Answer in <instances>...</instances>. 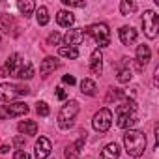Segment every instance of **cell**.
<instances>
[{
    "label": "cell",
    "mask_w": 159,
    "mask_h": 159,
    "mask_svg": "<svg viewBox=\"0 0 159 159\" xmlns=\"http://www.w3.org/2000/svg\"><path fill=\"white\" fill-rule=\"evenodd\" d=\"M124 146H125V152L131 157H140L144 153V150H146V135H144V131L127 129L125 135H124Z\"/></svg>",
    "instance_id": "obj_1"
},
{
    "label": "cell",
    "mask_w": 159,
    "mask_h": 159,
    "mask_svg": "<svg viewBox=\"0 0 159 159\" xmlns=\"http://www.w3.org/2000/svg\"><path fill=\"white\" fill-rule=\"evenodd\" d=\"M79 101L77 99H69L58 112V125L60 129H69L75 122V116L79 114Z\"/></svg>",
    "instance_id": "obj_2"
},
{
    "label": "cell",
    "mask_w": 159,
    "mask_h": 159,
    "mask_svg": "<svg viewBox=\"0 0 159 159\" xmlns=\"http://www.w3.org/2000/svg\"><path fill=\"white\" fill-rule=\"evenodd\" d=\"M86 34L90 38H94V41L99 45L98 49H103V47H109L111 45V30L105 23H96V25H90L86 28Z\"/></svg>",
    "instance_id": "obj_3"
},
{
    "label": "cell",
    "mask_w": 159,
    "mask_h": 159,
    "mask_svg": "<svg viewBox=\"0 0 159 159\" xmlns=\"http://www.w3.org/2000/svg\"><path fill=\"white\" fill-rule=\"evenodd\" d=\"M30 88L25 84H11V83H2L0 84V101L11 103L19 96H28Z\"/></svg>",
    "instance_id": "obj_4"
},
{
    "label": "cell",
    "mask_w": 159,
    "mask_h": 159,
    "mask_svg": "<svg viewBox=\"0 0 159 159\" xmlns=\"http://www.w3.org/2000/svg\"><path fill=\"white\" fill-rule=\"evenodd\" d=\"M142 30H144V36L148 39H155L157 38V32H159V15L155 11H152V10H146L144 11Z\"/></svg>",
    "instance_id": "obj_5"
},
{
    "label": "cell",
    "mask_w": 159,
    "mask_h": 159,
    "mask_svg": "<svg viewBox=\"0 0 159 159\" xmlns=\"http://www.w3.org/2000/svg\"><path fill=\"white\" fill-rule=\"evenodd\" d=\"M92 125H94V129H96V131H99V133L109 131V129H111V125H112V112H111L109 109H99V111L94 114Z\"/></svg>",
    "instance_id": "obj_6"
},
{
    "label": "cell",
    "mask_w": 159,
    "mask_h": 159,
    "mask_svg": "<svg viewBox=\"0 0 159 159\" xmlns=\"http://www.w3.org/2000/svg\"><path fill=\"white\" fill-rule=\"evenodd\" d=\"M25 64V60L21 58V54H11L8 60H6V64L2 66V67H0V75H2V77H10V75H17V71L21 69V66Z\"/></svg>",
    "instance_id": "obj_7"
},
{
    "label": "cell",
    "mask_w": 159,
    "mask_h": 159,
    "mask_svg": "<svg viewBox=\"0 0 159 159\" xmlns=\"http://www.w3.org/2000/svg\"><path fill=\"white\" fill-rule=\"evenodd\" d=\"M28 112V105L23 101H15L10 105H4L0 109V116H10V118H17V116H25Z\"/></svg>",
    "instance_id": "obj_8"
},
{
    "label": "cell",
    "mask_w": 159,
    "mask_h": 159,
    "mask_svg": "<svg viewBox=\"0 0 159 159\" xmlns=\"http://www.w3.org/2000/svg\"><path fill=\"white\" fill-rule=\"evenodd\" d=\"M83 39H84V32H83L81 28H71V30H67L66 36L62 38L64 45H67V47H75V49H77V45H81V43H83Z\"/></svg>",
    "instance_id": "obj_9"
},
{
    "label": "cell",
    "mask_w": 159,
    "mask_h": 159,
    "mask_svg": "<svg viewBox=\"0 0 159 159\" xmlns=\"http://www.w3.org/2000/svg\"><path fill=\"white\" fill-rule=\"evenodd\" d=\"M51 150H52L51 140L45 137H39L36 140V146H34V155H36V159H47L51 155Z\"/></svg>",
    "instance_id": "obj_10"
},
{
    "label": "cell",
    "mask_w": 159,
    "mask_h": 159,
    "mask_svg": "<svg viewBox=\"0 0 159 159\" xmlns=\"http://www.w3.org/2000/svg\"><path fill=\"white\" fill-rule=\"evenodd\" d=\"M118 120H116V125L122 127V129H131L137 122H139V114L137 111L135 112H124V114H116Z\"/></svg>",
    "instance_id": "obj_11"
},
{
    "label": "cell",
    "mask_w": 159,
    "mask_h": 159,
    "mask_svg": "<svg viewBox=\"0 0 159 159\" xmlns=\"http://www.w3.org/2000/svg\"><path fill=\"white\" fill-rule=\"evenodd\" d=\"M90 71H92V75H101V71H103V52H101V49H96L90 54Z\"/></svg>",
    "instance_id": "obj_12"
},
{
    "label": "cell",
    "mask_w": 159,
    "mask_h": 159,
    "mask_svg": "<svg viewBox=\"0 0 159 159\" xmlns=\"http://www.w3.org/2000/svg\"><path fill=\"white\" fill-rule=\"evenodd\" d=\"M118 36H120V41L124 45H133L137 41V30L133 26H122L118 30Z\"/></svg>",
    "instance_id": "obj_13"
},
{
    "label": "cell",
    "mask_w": 159,
    "mask_h": 159,
    "mask_svg": "<svg viewBox=\"0 0 159 159\" xmlns=\"http://www.w3.org/2000/svg\"><path fill=\"white\" fill-rule=\"evenodd\" d=\"M58 66H60L58 58H54V56H47V58L41 62V66H39V73H41L43 77H47V75H49V73H52Z\"/></svg>",
    "instance_id": "obj_14"
},
{
    "label": "cell",
    "mask_w": 159,
    "mask_h": 159,
    "mask_svg": "<svg viewBox=\"0 0 159 159\" xmlns=\"http://www.w3.org/2000/svg\"><path fill=\"white\" fill-rule=\"evenodd\" d=\"M152 60V51H150V47L148 45H139L137 47V62H139V66L142 67V66H146L148 62Z\"/></svg>",
    "instance_id": "obj_15"
},
{
    "label": "cell",
    "mask_w": 159,
    "mask_h": 159,
    "mask_svg": "<svg viewBox=\"0 0 159 159\" xmlns=\"http://www.w3.org/2000/svg\"><path fill=\"white\" fill-rule=\"evenodd\" d=\"M56 23H58L60 26H64V28H69V26L75 23V15H73L71 11L60 10V11L56 13Z\"/></svg>",
    "instance_id": "obj_16"
},
{
    "label": "cell",
    "mask_w": 159,
    "mask_h": 159,
    "mask_svg": "<svg viewBox=\"0 0 159 159\" xmlns=\"http://www.w3.org/2000/svg\"><path fill=\"white\" fill-rule=\"evenodd\" d=\"M17 129H19L21 135H28V137H32V135L38 133V124H36L34 120H25V122H19Z\"/></svg>",
    "instance_id": "obj_17"
},
{
    "label": "cell",
    "mask_w": 159,
    "mask_h": 159,
    "mask_svg": "<svg viewBox=\"0 0 159 159\" xmlns=\"http://www.w3.org/2000/svg\"><path fill=\"white\" fill-rule=\"evenodd\" d=\"M118 157H120V146L116 142L107 144L101 152V159H118Z\"/></svg>",
    "instance_id": "obj_18"
},
{
    "label": "cell",
    "mask_w": 159,
    "mask_h": 159,
    "mask_svg": "<svg viewBox=\"0 0 159 159\" xmlns=\"http://www.w3.org/2000/svg\"><path fill=\"white\" fill-rule=\"evenodd\" d=\"M17 8H19V11H21L25 17H30V15L36 11V4L32 2V0H19V2H17Z\"/></svg>",
    "instance_id": "obj_19"
},
{
    "label": "cell",
    "mask_w": 159,
    "mask_h": 159,
    "mask_svg": "<svg viewBox=\"0 0 159 159\" xmlns=\"http://www.w3.org/2000/svg\"><path fill=\"white\" fill-rule=\"evenodd\" d=\"M15 77H17V79H23V81H28V79H32V77H34V66H32L30 62H25V64L21 66V69L17 71Z\"/></svg>",
    "instance_id": "obj_20"
},
{
    "label": "cell",
    "mask_w": 159,
    "mask_h": 159,
    "mask_svg": "<svg viewBox=\"0 0 159 159\" xmlns=\"http://www.w3.org/2000/svg\"><path fill=\"white\" fill-rule=\"evenodd\" d=\"M96 90H98V86H96V83L92 81V79H83V81H81V92L83 94L96 96Z\"/></svg>",
    "instance_id": "obj_21"
},
{
    "label": "cell",
    "mask_w": 159,
    "mask_h": 159,
    "mask_svg": "<svg viewBox=\"0 0 159 159\" xmlns=\"http://www.w3.org/2000/svg\"><path fill=\"white\" fill-rule=\"evenodd\" d=\"M36 19H38V25H39V26H45V25L49 23V10H47L45 6H39V8L36 10Z\"/></svg>",
    "instance_id": "obj_22"
},
{
    "label": "cell",
    "mask_w": 159,
    "mask_h": 159,
    "mask_svg": "<svg viewBox=\"0 0 159 159\" xmlns=\"http://www.w3.org/2000/svg\"><path fill=\"white\" fill-rule=\"evenodd\" d=\"M135 10H137V4L131 2V0H122L120 2V13L122 15H131V13H135Z\"/></svg>",
    "instance_id": "obj_23"
},
{
    "label": "cell",
    "mask_w": 159,
    "mask_h": 159,
    "mask_svg": "<svg viewBox=\"0 0 159 159\" xmlns=\"http://www.w3.org/2000/svg\"><path fill=\"white\" fill-rule=\"evenodd\" d=\"M60 56H64V58H71V60H75V58H79V51L75 49V47H60Z\"/></svg>",
    "instance_id": "obj_24"
},
{
    "label": "cell",
    "mask_w": 159,
    "mask_h": 159,
    "mask_svg": "<svg viewBox=\"0 0 159 159\" xmlns=\"http://www.w3.org/2000/svg\"><path fill=\"white\" fill-rule=\"evenodd\" d=\"M131 77H133V75H131V69H129V67H124V69L118 71V77H116V79H118V83L125 84V83L131 81Z\"/></svg>",
    "instance_id": "obj_25"
},
{
    "label": "cell",
    "mask_w": 159,
    "mask_h": 159,
    "mask_svg": "<svg viewBox=\"0 0 159 159\" xmlns=\"http://www.w3.org/2000/svg\"><path fill=\"white\" fill-rule=\"evenodd\" d=\"M36 112L39 114V116H49V105L45 103V101H39V103H36Z\"/></svg>",
    "instance_id": "obj_26"
},
{
    "label": "cell",
    "mask_w": 159,
    "mask_h": 159,
    "mask_svg": "<svg viewBox=\"0 0 159 159\" xmlns=\"http://www.w3.org/2000/svg\"><path fill=\"white\" fill-rule=\"evenodd\" d=\"M62 4L67 8H84L86 6L84 0H62Z\"/></svg>",
    "instance_id": "obj_27"
},
{
    "label": "cell",
    "mask_w": 159,
    "mask_h": 159,
    "mask_svg": "<svg viewBox=\"0 0 159 159\" xmlns=\"http://www.w3.org/2000/svg\"><path fill=\"white\" fill-rule=\"evenodd\" d=\"M77 153H79V150L75 148V144H69V146L66 148V152H64V155H66L67 159H77Z\"/></svg>",
    "instance_id": "obj_28"
},
{
    "label": "cell",
    "mask_w": 159,
    "mask_h": 159,
    "mask_svg": "<svg viewBox=\"0 0 159 159\" xmlns=\"http://www.w3.org/2000/svg\"><path fill=\"white\" fill-rule=\"evenodd\" d=\"M60 41H62V36H60L58 32H52V34L47 38V43H49V45H58Z\"/></svg>",
    "instance_id": "obj_29"
},
{
    "label": "cell",
    "mask_w": 159,
    "mask_h": 159,
    "mask_svg": "<svg viewBox=\"0 0 159 159\" xmlns=\"http://www.w3.org/2000/svg\"><path fill=\"white\" fill-rule=\"evenodd\" d=\"M62 81H64L66 84H69V86H73V84L77 83V81H75V77H73V75H64V77H62Z\"/></svg>",
    "instance_id": "obj_30"
},
{
    "label": "cell",
    "mask_w": 159,
    "mask_h": 159,
    "mask_svg": "<svg viewBox=\"0 0 159 159\" xmlns=\"http://www.w3.org/2000/svg\"><path fill=\"white\" fill-rule=\"evenodd\" d=\"M56 98H58V99H62V101H64V99H66V98H67V92H66V90H64V88H62V86H58V88H56Z\"/></svg>",
    "instance_id": "obj_31"
},
{
    "label": "cell",
    "mask_w": 159,
    "mask_h": 159,
    "mask_svg": "<svg viewBox=\"0 0 159 159\" xmlns=\"http://www.w3.org/2000/svg\"><path fill=\"white\" fill-rule=\"evenodd\" d=\"M15 159H30V155L26 152H23V150H17L15 152Z\"/></svg>",
    "instance_id": "obj_32"
},
{
    "label": "cell",
    "mask_w": 159,
    "mask_h": 159,
    "mask_svg": "<svg viewBox=\"0 0 159 159\" xmlns=\"http://www.w3.org/2000/svg\"><path fill=\"white\" fill-rule=\"evenodd\" d=\"M13 144H15V148H21V146L25 144V139H23V137H17V139L13 140Z\"/></svg>",
    "instance_id": "obj_33"
},
{
    "label": "cell",
    "mask_w": 159,
    "mask_h": 159,
    "mask_svg": "<svg viewBox=\"0 0 159 159\" xmlns=\"http://www.w3.org/2000/svg\"><path fill=\"white\" fill-rule=\"evenodd\" d=\"M0 152H2V153H8V152H10V146H6V144L0 146Z\"/></svg>",
    "instance_id": "obj_34"
}]
</instances>
